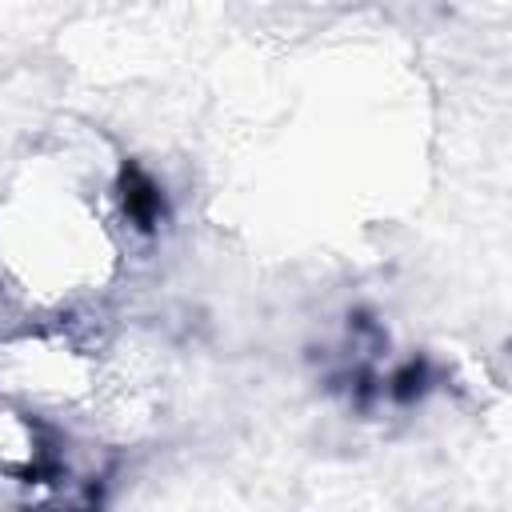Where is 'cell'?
<instances>
[{
	"label": "cell",
	"mask_w": 512,
	"mask_h": 512,
	"mask_svg": "<svg viewBox=\"0 0 512 512\" xmlns=\"http://www.w3.org/2000/svg\"><path fill=\"white\" fill-rule=\"evenodd\" d=\"M120 244L104 192L52 164L20 176L0 204V292L40 320L72 316L112 280Z\"/></svg>",
	"instance_id": "obj_1"
}]
</instances>
